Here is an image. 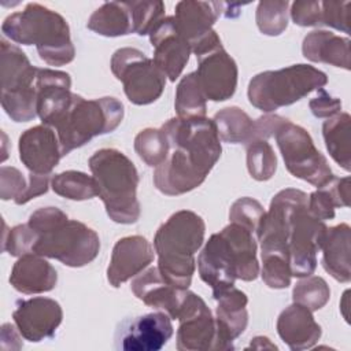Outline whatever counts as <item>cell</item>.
Wrapping results in <instances>:
<instances>
[{
  "label": "cell",
  "instance_id": "3957f363",
  "mask_svg": "<svg viewBox=\"0 0 351 351\" xmlns=\"http://www.w3.org/2000/svg\"><path fill=\"white\" fill-rule=\"evenodd\" d=\"M206 223L191 210H180L163 222L154 237L158 269L162 277L178 288L188 289L196 269L195 254L203 245Z\"/></svg>",
  "mask_w": 351,
  "mask_h": 351
},
{
  "label": "cell",
  "instance_id": "484cf974",
  "mask_svg": "<svg viewBox=\"0 0 351 351\" xmlns=\"http://www.w3.org/2000/svg\"><path fill=\"white\" fill-rule=\"evenodd\" d=\"M221 15L218 1H192L184 0L176 4L174 19L178 30L186 38L191 48L210 32Z\"/></svg>",
  "mask_w": 351,
  "mask_h": 351
},
{
  "label": "cell",
  "instance_id": "681fc988",
  "mask_svg": "<svg viewBox=\"0 0 351 351\" xmlns=\"http://www.w3.org/2000/svg\"><path fill=\"white\" fill-rule=\"evenodd\" d=\"M250 347L252 348H271V350H277V346L273 344L267 337H263V336H258V337H254Z\"/></svg>",
  "mask_w": 351,
  "mask_h": 351
},
{
  "label": "cell",
  "instance_id": "4316f807",
  "mask_svg": "<svg viewBox=\"0 0 351 351\" xmlns=\"http://www.w3.org/2000/svg\"><path fill=\"white\" fill-rule=\"evenodd\" d=\"M303 56L314 63H328L350 70V38L328 30H313L302 44Z\"/></svg>",
  "mask_w": 351,
  "mask_h": 351
},
{
  "label": "cell",
  "instance_id": "f546056e",
  "mask_svg": "<svg viewBox=\"0 0 351 351\" xmlns=\"http://www.w3.org/2000/svg\"><path fill=\"white\" fill-rule=\"evenodd\" d=\"M350 206V177H335L329 184L317 188L307 200L308 213L319 221L333 219L336 207Z\"/></svg>",
  "mask_w": 351,
  "mask_h": 351
},
{
  "label": "cell",
  "instance_id": "7c38bea8",
  "mask_svg": "<svg viewBox=\"0 0 351 351\" xmlns=\"http://www.w3.org/2000/svg\"><path fill=\"white\" fill-rule=\"evenodd\" d=\"M307 193L293 188H285L271 199L270 207L265 211L255 232L262 256L277 255L289 261L288 239L292 218L300 207L307 204Z\"/></svg>",
  "mask_w": 351,
  "mask_h": 351
},
{
  "label": "cell",
  "instance_id": "d6a6232c",
  "mask_svg": "<svg viewBox=\"0 0 351 351\" xmlns=\"http://www.w3.org/2000/svg\"><path fill=\"white\" fill-rule=\"evenodd\" d=\"M207 99L199 85L196 73L192 71L181 78L176 89L174 108L177 118L193 119L204 118L207 111Z\"/></svg>",
  "mask_w": 351,
  "mask_h": 351
},
{
  "label": "cell",
  "instance_id": "d6986e66",
  "mask_svg": "<svg viewBox=\"0 0 351 351\" xmlns=\"http://www.w3.org/2000/svg\"><path fill=\"white\" fill-rule=\"evenodd\" d=\"M155 258V250L143 236H126L119 239L111 252L107 267V280L114 288L121 287L132 277L144 271Z\"/></svg>",
  "mask_w": 351,
  "mask_h": 351
},
{
  "label": "cell",
  "instance_id": "7a4b0ae2",
  "mask_svg": "<svg viewBox=\"0 0 351 351\" xmlns=\"http://www.w3.org/2000/svg\"><path fill=\"white\" fill-rule=\"evenodd\" d=\"M197 270L202 281L211 287L213 296L233 287L237 278L254 281L261 267L252 233L230 222L211 234L197 256Z\"/></svg>",
  "mask_w": 351,
  "mask_h": 351
},
{
  "label": "cell",
  "instance_id": "74e56055",
  "mask_svg": "<svg viewBox=\"0 0 351 351\" xmlns=\"http://www.w3.org/2000/svg\"><path fill=\"white\" fill-rule=\"evenodd\" d=\"M329 298V285L322 277L318 276L302 277L292 291L293 302L307 307L310 311L321 310L328 303Z\"/></svg>",
  "mask_w": 351,
  "mask_h": 351
},
{
  "label": "cell",
  "instance_id": "30bf717a",
  "mask_svg": "<svg viewBox=\"0 0 351 351\" xmlns=\"http://www.w3.org/2000/svg\"><path fill=\"white\" fill-rule=\"evenodd\" d=\"M110 67L115 78L122 82L130 103L147 106L162 96L167 77L143 51L119 48L114 52Z\"/></svg>",
  "mask_w": 351,
  "mask_h": 351
},
{
  "label": "cell",
  "instance_id": "2e32d148",
  "mask_svg": "<svg viewBox=\"0 0 351 351\" xmlns=\"http://www.w3.org/2000/svg\"><path fill=\"white\" fill-rule=\"evenodd\" d=\"M12 319L25 340L38 343L55 336L63 319V310L51 298L21 299L15 304Z\"/></svg>",
  "mask_w": 351,
  "mask_h": 351
},
{
  "label": "cell",
  "instance_id": "5b68a950",
  "mask_svg": "<svg viewBox=\"0 0 351 351\" xmlns=\"http://www.w3.org/2000/svg\"><path fill=\"white\" fill-rule=\"evenodd\" d=\"M88 165L110 219L122 225L137 222L141 213L137 199L140 178L134 163L115 148H101Z\"/></svg>",
  "mask_w": 351,
  "mask_h": 351
},
{
  "label": "cell",
  "instance_id": "d590c367",
  "mask_svg": "<svg viewBox=\"0 0 351 351\" xmlns=\"http://www.w3.org/2000/svg\"><path fill=\"white\" fill-rule=\"evenodd\" d=\"M134 151L149 167H158L169 155V143L162 129L147 128L134 137Z\"/></svg>",
  "mask_w": 351,
  "mask_h": 351
},
{
  "label": "cell",
  "instance_id": "b9f144b4",
  "mask_svg": "<svg viewBox=\"0 0 351 351\" xmlns=\"http://www.w3.org/2000/svg\"><path fill=\"white\" fill-rule=\"evenodd\" d=\"M261 276L263 282L273 289H284L291 285V267L289 261L282 256L270 255L262 256Z\"/></svg>",
  "mask_w": 351,
  "mask_h": 351
},
{
  "label": "cell",
  "instance_id": "f6af8a7d",
  "mask_svg": "<svg viewBox=\"0 0 351 351\" xmlns=\"http://www.w3.org/2000/svg\"><path fill=\"white\" fill-rule=\"evenodd\" d=\"M27 186V180L16 167L3 166L0 169V197L3 200L19 197Z\"/></svg>",
  "mask_w": 351,
  "mask_h": 351
},
{
  "label": "cell",
  "instance_id": "60d3db41",
  "mask_svg": "<svg viewBox=\"0 0 351 351\" xmlns=\"http://www.w3.org/2000/svg\"><path fill=\"white\" fill-rule=\"evenodd\" d=\"M38 234L27 225H16L10 230L4 232L1 250L7 251L11 256H23L33 252V245L37 241Z\"/></svg>",
  "mask_w": 351,
  "mask_h": 351
},
{
  "label": "cell",
  "instance_id": "7402d4cb",
  "mask_svg": "<svg viewBox=\"0 0 351 351\" xmlns=\"http://www.w3.org/2000/svg\"><path fill=\"white\" fill-rule=\"evenodd\" d=\"M130 289L143 303L167 313L171 319H177L188 292V289L167 282L162 277L158 266L148 267L136 276L130 284Z\"/></svg>",
  "mask_w": 351,
  "mask_h": 351
},
{
  "label": "cell",
  "instance_id": "bcb514c9",
  "mask_svg": "<svg viewBox=\"0 0 351 351\" xmlns=\"http://www.w3.org/2000/svg\"><path fill=\"white\" fill-rule=\"evenodd\" d=\"M310 111L315 118H330L340 112L341 101L337 97H332L324 88L317 89V96L308 101Z\"/></svg>",
  "mask_w": 351,
  "mask_h": 351
},
{
  "label": "cell",
  "instance_id": "5bb4252c",
  "mask_svg": "<svg viewBox=\"0 0 351 351\" xmlns=\"http://www.w3.org/2000/svg\"><path fill=\"white\" fill-rule=\"evenodd\" d=\"M177 348L180 351L215 350L217 325L206 302L192 291L186 292L177 315Z\"/></svg>",
  "mask_w": 351,
  "mask_h": 351
},
{
  "label": "cell",
  "instance_id": "4fadbf2b",
  "mask_svg": "<svg viewBox=\"0 0 351 351\" xmlns=\"http://www.w3.org/2000/svg\"><path fill=\"white\" fill-rule=\"evenodd\" d=\"M328 226L313 217L307 204L300 207L292 218L288 239V255L292 277L311 276L317 267V254L321 250Z\"/></svg>",
  "mask_w": 351,
  "mask_h": 351
},
{
  "label": "cell",
  "instance_id": "44dd1931",
  "mask_svg": "<svg viewBox=\"0 0 351 351\" xmlns=\"http://www.w3.org/2000/svg\"><path fill=\"white\" fill-rule=\"evenodd\" d=\"M213 298L218 302L215 350H233V341L245 330L248 324V298L234 285Z\"/></svg>",
  "mask_w": 351,
  "mask_h": 351
},
{
  "label": "cell",
  "instance_id": "52a82bcc",
  "mask_svg": "<svg viewBox=\"0 0 351 351\" xmlns=\"http://www.w3.org/2000/svg\"><path fill=\"white\" fill-rule=\"evenodd\" d=\"M326 84L328 77L324 71L311 64L299 63L256 74L248 84L247 95L255 108L270 114L299 101Z\"/></svg>",
  "mask_w": 351,
  "mask_h": 351
},
{
  "label": "cell",
  "instance_id": "ab89813d",
  "mask_svg": "<svg viewBox=\"0 0 351 351\" xmlns=\"http://www.w3.org/2000/svg\"><path fill=\"white\" fill-rule=\"evenodd\" d=\"M265 214V210L262 204L248 196L237 199L229 210V221L233 223H237L245 229H248L251 233L256 232L258 225Z\"/></svg>",
  "mask_w": 351,
  "mask_h": 351
},
{
  "label": "cell",
  "instance_id": "8fae6325",
  "mask_svg": "<svg viewBox=\"0 0 351 351\" xmlns=\"http://www.w3.org/2000/svg\"><path fill=\"white\" fill-rule=\"evenodd\" d=\"M197 59L196 77L207 100L225 101L237 88L239 70L234 59L222 47L215 30L192 45Z\"/></svg>",
  "mask_w": 351,
  "mask_h": 351
},
{
  "label": "cell",
  "instance_id": "4dcf8cb0",
  "mask_svg": "<svg viewBox=\"0 0 351 351\" xmlns=\"http://www.w3.org/2000/svg\"><path fill=\"white\" fill-rule=\"evenodd\" d=\"M351 117L339 112L322 125V136L332 159L346 171L351 170Z\"/></svg>",
  "mask_w": 351,
  "mask_h": 351
},
{
  "label": "cell",
  "instance_id": "8d00e7d4",
  "mask_svg": "<svg viewBox=\"0 0 351 351\" xmlns=\"http://www.w3.org/2000/svg\"><path fill=\"white\" fill-rule=\"evenodd\" d=\"M288 0L259 1L255 21L261 33L266 36H280L288 26Z\"/></svg>",
  "mask_w": 351,
  "mask_h": 351
},
{
  "label": "cell",
  "instance_id": "836d02e7",
  "mask_svg": "<svg viewBox=\"0 0 351 351\" xmlns=\"http://www.w3.org/2000/svg\"><path fill=\"white\" fill-rule=\"evenodd\" d=\"M52 191L70 200H88L97 196L96 181L93 176L77 170H66L55 174L51 180Z\"/></svg>",
  "mask_w": 351,
  "mask_h": 351
},
{
  "label": "cell",
  "instance_id": "9c48e42d",
  "mask_svg": "<svg viewBox=\"0 0 351 351\" xmlns=\"http://www.w3.org/2000/svg\"><path fill=\"white\" fill-rule=\"evenodd\" d=\"M274 138L285 167L293 177L317 188L325 186L335 178L326 158L315 148L311 136L300 125L285 118Z\"/></svg>",
  "mask_w": 351,
  "mask_h": 351
},
{
  "label": "cell",
  "instance_id": "ba28073f",
  "mask_svg": "<svg viewBox=\"0 0 351 351\" xmlns=\"http://www.w3.org/2000/svg\"><path fill=\"white\" fill-rule=\"evenodd\" d=\"M37 234L33 254L56 259L70 267L90 263L100 250L99 234L84 222L69 217Z\"/></svg>",
  "mask_w": 351,
  "mask_h": 351
},
{
  "label": "cell",
  "instance_id": "9a60e30c",
  "mask_svg": "<svg viewBox=\"0 0 351 351\" xmlns=\"http://www.w3.org/2000/svg\"><path fill=\"white\" fill-rule=\"evenodd\" d=\"M171 318L155 311L122 321L115 332V348L123 351H159L173 336Z\"/></svg>",
  "mask_w": 351,
  "mask_h": 351
},
{
  "label": "cell",
  "instance_id": "e0dca14e",
  "mask_svg": "<svg viewBox=\"0 0 351 351\" xmlns=\"http://www.w3.org/2000/svg\"><path fill=\"white\" fill-rule=\"evenodd\" d=\"M148 36L154 48V63L171 82H176L186 66L192 49L178 30L174 16H165Z\"/></svg>",
  "mask_w": 351,
  "mask_h": 351
},
{
  "label": "cell",
  "instance_id": "1f68e13d",
  "mask_svg": "<svg viewBox=\"0 0 351 351\" xmlns=\"http://www.w3.org/2000/svg\"><path fill=\"white\" fill-rule=\"evenodd\" d=\"M219 140L229 144H247L255 130V121L241 108L232 106L219 110L213 118Z\"/></svg>",
  "mask_w": 351,
  "mask_h": 351
},
{
  "label": "cell",
  "instance_id": "83f0119b",
  "mask_svg": "<svg viewBox=\"0 0 351 351\" xmlns=\"http://www.w3.org/2000/svg\"><path fill=\"white\" fill-rule=\"evenodd\" d=\"M350 241V226L347 223H339L326 229L321 245L324 269L340 282H350L351 280Z\"/></svg>",
  "mask_w": 351,
  "mask_h": 351
},
{
  "label": "cell",
  "instance_id": "8992f818",
  "mask_svg": "<svg viewBox=\"0 0 351 351\" xmlns=\"http://www.w3.org/2000/svg\"><path fill=\"white\" fill-rule=\"evenodd\" d=\"M123 104L111 96L84 99L74 93L71 106L55 123L62 156L85 145L96 136L114 132L123 119Z\"/></svg>",
  "mask_w": 351,
  "mask_h": 351
},
{
  "label": "cell",
  "instance_id": "603a6c76",
  "mask_svg": "<svg viewBox=\"0 0 351 351\" xmlns=\"http://www.w3.org/2000/svg\"><path fill=\"white\" fill-rule=\"evenodd\" d=\"M1 97L25 96L36 92L37 69L32 66L25 52L1 38L0 41Z\"/></svg>",
  "mask_w": 351,
  "mask_h": 351
},
{
  "label": "cell",
  "instance_id": "e575fe53",
  "mask_svg": "<svg viewBox=\"0 0 351 351\" xmlns=\"http://www.w3.org/2000/svg\"><path fill=\"white\" fill-rule=\"evenodd\" d=\"M247 169L256 181L270 180L277 170V158L273 147L265 138H252L245 144Z\"/></svg>",
  "mask_w": 351,
  "mask_h": 351
},
{
  "label": "cell",
  "instance_id": "7dc6e473",
  "mask_svg": "<svg viewBox=\"0 0 351 351\" xmlns=\"http://www.w3.org/2000/svg\"><path fill=\"white\" fill-rule=\"evenodd\" d=\"M51 174H34L30 173L27 177V186L23 191V193L16 197L14 202L16 204H26L27 202H30L32 199L44 195L48 192L49 188V182H51Z\"/></svg>",
  "mask_w": 351,
  "mask_h": 351
},
{
  "label": "cell",
  "instance_id": "ac0fdd59",
  "mask_svg": "<svg viewBox=\"0 0 351 351\" xmlns=\"http://www.w3.org/2000/svg\"><path fill=\"white\" fill-rule=\"evenodd\" d=\"M69 73L52 69H37V115L43 125L53 128L71 106L74 93L70 90Z\"/></svg>",
  "mask_w": 351,
  "mask_h": 351
},
{
  "label": "cell",
  "instance_id": "f35d334b",
  "mask_svg": "<svg viewBox=\"0 0 351 351\" xmlns=\"http://www.w3.org/2000/svg\"><path fill=\"white\" fill-rule=\"evenodd\" d=\"M128 4L132 15L133 33L138 36L149 34L165 18V4L162 1H128Z\"/></svg>",
  "mask_w": 351,
  "mask_h": 351
},
{
  "label": "cell",
  "instance_id": "ee69618b",
  "mask_svg": "<svg viewBox=\"0 0 351 351\" xmlns=\"http://www.w3.org/2000/svg\"><path fill=\"white\" fill-rule=\"evenodd\" d=\"M291 18L298 26H322L321 1L298 0L291 4Z\"/></svg>",
  "mask_w": 351,
  "mask_h": 351
},
{
  "label": "cell",
  "instance_id": "cb8c5ba5",
  "mask_svg": "<svg viewBox=\"0 0 351 351\" xmlns=\"http://www.w3.org/2000/svg\"><path fill=\"white\" fill-rule=\"evenodd\" d=\"M277 333L292 351H302L317 344L322 329L314 319L313 311L293 302L280 313Z\"/></svg>",
  "mask_w": 351,
  "mask_h": 351
},
{
  "label": "cell",
  "instance_id": "d4e9b609",
  "mask_svg": "<svg viewBox=\"0 0 351 351\" xmlns=\"http://www.w3.org/2000/svg\"><path fill=\"white\" fill-rule=\"evenodd\" d=\"M56 269L44 256L33 252L21 256L10 274V284L25 295L49 292L56 287Z\"/></svg>",
  "mask_w": 351,
  "mask_h": 351
},
{
  "label": "cell",
  "instance_id": "ffe728a7",
  "mask_svg": "<svg viewBox=\"0 0 351 351\" xmlns=\"http://www.w3.org/2000/svg\"><path fill=\"white\" fill-rule=\"evenodd\" d=\"M18 148L21 162L34 174H51L62 158L58 134L47 125L25 130L19 137Z\"/></svg>",
  "mask_w": 351,
  "mask_h": 351
},
{
  "label": "cell",
  "instance_id": "7bdbcfd3",
  "mask_svg": "<svg viewBox=\"0 0 351 351\" xmlns=\"http://www.w3.org/2000/svg\"><path fill=\"white\" fill-rule=\"evenodd\" d=\"M351 1H321L322 25L350 33Z\"/></svg>",
  "mask_w": 351,
  "mask_h": 351
},
{
  "label": "cell",
  "instance_id": "c3c4849f",
  "mask_svg": "<svg viewBox=\"0 0 351 351\" xmlns=\"http://www.w3.org/2000/svg\"><path fill=\"white\" fill-rule=\"evenodd\" d=\"M21 333L12 324H4L1 326V348L3 350H19L23 343L21 341Z\"/></svg>",
  "mask_w": 351,
  "mask_h": 351
},
{
  "label": "cell",
  "instance_id": "6da1fadb",
  "mask_svg": "<svg viewBox=\"0 0 351 351\" xmlns=\"http://www.w3.org/2000/svg\"><path fill=\"white\" fill-rule=\"evenodd\" d=\"M160 129L169 143V155L155 167L156 189L167 196H178L200 186L222 152L214 121L206 117L171 118Z\"/></svg>",
  "mask_w": 351,
  "mask_h": 351
},
{
  "label": "cell",
  "instance_id": "277c9868",
  "mask_svg": "<svg viewBox=\"0 0 351 351\" xmlns=\"http://www.w3.org/2000/svg\"><path fill=\"white\" fill-rule=\"evenodd\" d=\"M1 32L16 44L34 45L40 59L49 66L67 64L75 56L66 19L38 3H29L23 11L8 15Z\"/></svg>",
  "mask_w": 351,
  "mask_h": 351
},
{
  "label": "cell",
  "instance_id": "f1b7e54d",
  "mask_svg": "<svg viewBox=\"0 0 351 351\" xmlns=\"http://www.w3.org/2000/svg\"><path fill=\"white\" fill-rule=\"evenodd\" d=\"M86 27L104 37H119L133 33L128 1H107L89 16Z\"/></svg>",
  "mask_w": 351,
  "mask_h": 351
}]
</instances>
